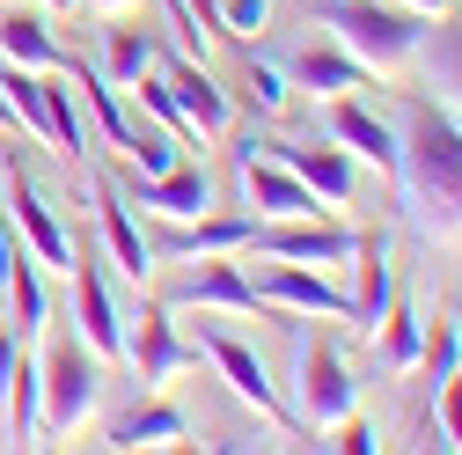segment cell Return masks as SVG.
Returning <instances> with one entry per match:
<instances>
[{"label":"cell","instance_id":"obj_1","mask_svg":"<svg viewBox=\"0 0 462 455\" xmlns=\"http://www.w3.org/2000/svg\"><path fill=\"white\" fill-rule=\"evenodd\" d=\"M396 199L411 206L426 236H462V125L433 96H403L396 133Z\"/></svg>","mask_w":462,"mask_h":455},{"label":"cell","instance_id":"obj_2","mask_svg":"<svg viewBox=\"0 0 462 455\" xmlns=\"http://www.w3.org/2000/svg\"><path fill=\"white\" fill-rule=\"evenodd\" d=\"M309 15L345 44V51H353V60L360 67H403V60H411V51H419V15L411 8H396V0H309Z\"/></svg>","mask_w":462,"mask_h":455},{"label":"cell","instance_id":"obj_3","mask_svg":"<svg viewBox=\"0 0 462 455\" xmlns=\"http://www.w3.org/2000/svg\"><path fill=\"white\" fill-rule=\"evenodd\" d=\"M103 396V360L88 353L81 330H60L51 353L37 360V433L60 441V433H81V419L96 412Z\"/></svg>","mask_w":462,"mask_h":455},{"label":"cell","instance_id":"obj_4","mask_svg":"<svg viewBox=\"0 0 462 455\" xmlns=\"http://www.w3.org/2000/svg\"><path fill=\"white\" fill-rule=\"evenodd\" d=\"M199 346H206V360H213V375L243 396V404H257V419L272 426V433H301V419L279 404V389H272V375H264V360H257V346L250 338H236V330H220V323H199Z\"/></svg>","mask_w":462,"mask_h":455},{"label":"cell","instance_id":"obj_5","mask_svg":"<svg viewBox=\"0 0 462 455\" xmlns=\"http://www.w3.org/2000/svg\"><path fill=\"white\" fill-rule=\"evenodd\" d=\"M353 404H360V389H353V367L337 360V346L301 338V353H294V419H301L309 433H323V426H337Z\"/></svg>","mask_w":462,"mask_h":455},{"label":"cell","instance_id":"obj_6","mask_svg":"<svg viewBox=\"0 0 462 455\" xmlns=\"http://www.w3.org/2000/svg\"><path fill=\"white\" fill-rule=\"evenodd\" d=\"M67 279H74V330L88 338V353H96V360H118V353H125V316H118V302H110L103 257H96L88 243L74 250Z\"/></svg>","mask_w":462,"mask_h":455},{"label":"cell","instance_id":"obj_7","mask_svg":"<svg viewBox=\"0 0 462 455\" xmlns=\"http://www.w3.org/2000/svg\"><path fill=\"white\" fill-rule=\"evenodd\" d=\"M250 250L286 257V265H345V257H353V236L330 228L323 213H309V220H257L250 228Z\"/></svg>","mask_w":462,"mask_h":455},{"label":"cell","instance_id":"obj_8","mask_svg":"<svg viewBox=\"0 0 462 455\" xmlns=\"http://www.w3.org/2000/svg\"><path fill=\"white\" fill-rule=\"evenodd\" d=\"M243 191H250L257 220H309V213H330V206H323L279 154H257V140L243 147Z\"/></svg>","mask_w":462,"mask_h":455},{"label":"cell","instance_id":"obj_9","mask_svg":"<svg viewBox=\"0 0 462 455\" xmlns=\"http://www.w3.org/2000/svg\"><path fill=\"white\" fill-rule=\"evenodd\" d=\"M8 220H15V236H23V250H30L37 265H51V272H67V265H74V236L60 228V213L44 206V191L23 177L15 162H8Z\"/></svg>","mask_w":462,"mask_h":455},{"label":"cell","instance_id":"obj_10","mask_svg":"<svg viewBox=\"0 0 462 455\" xmlns=\"http://www.w3.org/2000/svg\"><path fill=\"white\" fill-rule=\"evenodd\" d=\"M250 228H257V213H191L177 228H162V236H147V250L154 257H236V250H250Z\"/></svg>","mask_w":462,"mask_h":455},{"label":"cell","instance_id":"obj_11","mask_svg":"<svg viewBox=\"0 0 462 455\" xmlns=\"http://www.w3.org/2000/svg\"><path fill=\"white\" fill-rule=\"evenodd\" d=\"M96 184V228H103V257L118 265L133 287H147V272H154V250H147V236H140V220H133V199L110 184V177H88Z\"/></svg>","mask_w":462,"mask_h":455},{"label":"cell","instance_id":"obj_12","mask_svg":"<svg viewBox=\"0 0 462 455\" xmlns=\"http://www.w3.org/2000/svg\"><path fill=\"white\" fill-rule=\"evenodd\" d=\"M264 154H279L323 206H345V199H353V154H345L337 140H264Z\"/></svg>","mask_w":462,"mask_h":455},{"label":"cell","instance_id":"obj_13","mask_svg":"<svg viewBox=\"0 0 462 455\" xmlns=\"http://www.w3.org/2000/svg\"><path fill=\"white\" fill-rule=\"evenodd\" d=\"M125 199L147 206V213H162V220H191V213H213V177L199 162H169L162 177H133Z\"/></svg>","mask_w":462,"mask_h":455},{"label":"cell","instance_id":"obj_14","mask_svg":"<svg viewBox=\"0 0 462 455\" xmlns=\"http://www.w3.org/2000/svg\"><path fill=\"white\" fill-rule=\"evenodd\" d=\"M162 309H227V316H250V309H257V287H250L227 257H199L177 287H169Z\"/></svg>","mask_w":462,"mask_h":455},{"label":"cell","instance_id":"obj_15","mask_svg":"<svg viewBox=\"0 0 462 455\" xmlns=\"http://www.w3.org/2000/svg\"><path fill=\"white\" fill-rule=\"evenodd\" d=\"M125 353H133V367H140V389H162L169 375L199 367V346H191V338H177L169 309H147V316H140V330L125 338Z\"/></svg>","mask_w":462,"mask_h":455},{"label":"cell","instance_id":"obj_16","mask_svg":"<svg viewBox=\"0 0 462 455\" xmlns=\"http://www.w3.org/2000/svg\"><path fill=\"white\" fill-rule=\"evenodd\" d=\"M257 287V302H279V309H301V316H345V287H330L323 279V265L309 272V265H272V272H257L250 279Z\"/></svg>","mask_w":462,"mask_h":455},{"label":"cell","instance_id":"obj_17","mask_svg":"<svg viewBox=\"0 0 462 455\" xmlns=\"http://www.w3.org/2000/svg\"><path fill=\"white\" fill-rule=\"evenodd\" d=\"M67 81H74V96L88 103V118H96V133L118 147V154H133L140 147V125H133V110H125V88L110 81L103 67H88V60H67Z\"/></svg>","mask_w":462,"mask_h":455},{"label":"cell","instance_id":"obj_18","mask_svg":"<svg viewBox=\"0 0 462 455\" xmlns=\"http://www.w3.org/2000/svg\"><path fill=\"white\" fill-rule=\"evenodd\" d=\"M330 140H337L345 154L374 162L382 177H396V125H389V118H374L367 103H353V96H330Z\"/></svg>","mask_w":462,"mask_h":455},{"label":"cell","instance_id":"obj_19","mask_svg":"<svg viewBox=\"0 0 462 455\" xmlns=\"http://www.w3.org/2000/svg\"><path fill=\"white\" fill-rule=\"evenodd\" d=\"M353 272H360V287L345 294V316H353L367 338H374V323H382V309L396 302L389 294V236L382 228H367V236H353Z\"/></svg>","mask_w":462,"mask_h":455},{"label":"cell","instance_id":"obj_20","mask_svg":"<svg viewBox=\"0 0 462 455\" xmlns=\"http://www.w3.org/2000/svg\"><path fill=\"white\" fill-rule=\"evenodd\" d=\"M169 96H177L184 103V118L206 133V140H220L227 133V118H236V103H227L220 88H213V74H206V60H169Z\"/></svg>","mask_w":462,"mask_h":455},{"label":"cell","instance_id":"obj_21","mask_svg":"<svg viewBox=\"0 0 462 455\" xmlns=\"http://www.w3.org/2000/svg\"><path fill=\"white\" fill-rule=\"evenodd\" d=\"M0 60H15V67H30V74H60L74 51L51 37L37 15H23V8H15V15H0Z\"/></svg>","mask_w":462,"mask_h":455},{"label":"cell","instance_id":"obj_22","mask_svg":"<svg viewBox=\"0 0 462 455\" xmlns=\"http://www.w3.org/2000/svg\"><path fill=\"white\" fill-rule=\"evenodd\" d=\"M411 60L426 67L433 96L462 103V15H440L433 30H419V51H411Z\"/></svg>","mask_w":462,"mask_h":455},{"label":"cell","instance_id":"obj_23","mask_svg":"<svg viewBox=\"0 0 462 455\" xmlns=\"http://www.w3.org/2000/svg\"><path fill=\"white\" fill-rule=\"evenodd\" d=\"M184 433H191V419L177 404H140V412L103 426V448H177Z\"/></svg>","mask_w":462,"mask_h":455},{"label":"cell","instance_id":"obj_24","mask_svg":"<svg viewBox=\"0 0 462 455\" xmlns=\"http://www.w3.org/2000/svg\"><path fill=\"white\" fill-rule=\"evenodd\" d=\"M294 74H301V88H309V96H323V103H330V96L367 88V67H360L345 44H309L301 60H294Z\"/></svg>","mask_w":462,"mask_h":455},{"label":"cell","instance_id":"obj_25","mask_svg":"<svg viewBox=\"0 0 462 455\" xmlns=\"http://www.w3.org/2000/svg\"><path fill=\"white\" fill-rule=\"evenodd\" d=\"M8 309H15V338L30 346V338L44 330V316H51V302H44V279H37V257L30 250H8Z\"/></svg>","mask_w":462,"mask_h":455},{"label":"cell","instance_id":"obj_26","mask_svg":"<svg viewBox=\"0 0 462 455\" xmlns=\"http://www.w3.org/2000/svg\"><path fill=\"white\" fill-rule=\"evenodd\" d=\"M154 30H133V23H110L103 30V74L118 81V88H133L140 74H154Z\"/></svg>","mask_w":462,"mask_h":455},{"label":"cell","instance_id":"obj_27","mask_svg":"<svg viewBox=\"0 0 462 455\" xmlns=\"http://www.w3.org/2000/svg\"><path fill=\"white\" fill-rule=\"evenodd\" d=\"M44 125H51V147L60 154H88V118H81V96L60 67V81H44Z\"/></svg>","mask_w":462,"mask_h":455},{"label":"cell","instance_id":"obj_28","mask_svg":"<svg viewBox=\"0 0 462 455\" xmlns=\"http://www.w3.org/2000/svg\"><path fill=\"white\" fill-rule=\"evenodd\" d=\"M0 96H8L15 125H23L30 140L51 147V125H44V74H30V67H15V60H0Z\"/></svg>","mask_w":462,"mask_h":455},{"label":"cell","instance_id":"obj_29","mask_svg":"<svg viewBox=\"0 0 462 455\" xmlns=\"http://www.w3.org/2000/svg\"><path fill=\"white\" fill-rule=\"evenodd\" d=\"M8 441L15 448H37L44 433H37V360H30V346L15 353V367H8Z\"/></svg>","mask_w":462,"mask_h":455},{"label":"cell","instance_id":"obj_30","mask_svg":"<svg viewBox=\"0 0 462 455\" xmlns=\"http://www.w3.org/2000/svg\"><path fill=\"white\" fill-rule=\"evenodd\" d=\"M374 330H382V367H389V375H411V367H419V338H426V330H419V309L389 302Z\"/></svg>","mask_w":462,"mask_h":455},{"label":"cell","instance_id":"obj_31","mask_svg":"<svg viewBox=\"0 0 462 455\" xmlns=\"http://www.w3.org/2000/svg\"><path fill=\"white\" fill-rule=\"evenodd\" d=\"M419 367H426V382H448L462 367V323H433L419 338Z\"/></svg>","mask_w":462,"mask_h":455},{"label":"cell","instance_id":"obj_32","mask_svg":"<svg viewBox=\"0 0 462 455\" xmlns=\"http://www.w3.org/2000/svg\"><path fill=\"white\" fill-rule=\"evenodd\" d=\"M272 23V0H220V37H257Z\"/></svg>","mask_w":462,"mask_h":455},{"label":"cell","instance_id":"obj_33","mask_svg":"<svg viewBox=\"0 0 462 455\" xmlns=\"http://www.w3.org/2000/svg\"><path fill=\"white\" fill-rule=\"evenodd\" d=\"M440 433H448V448H462V367L440 382Z\"/></svg>","mask_w":462,"mask_h":455},{"label":"cell","instance_id":"obj_34","mask_svg":"<svg viewBox=\"0 0 462 455\" xmlns=\"http://www.w3.org/2000/svg\"><path fill=\"white\" fill-rule=\"evenodd\" d=\"M330 448H345V455H374V448H382V433H374L367 419H353V412H345V419H337V441H330Z\"/></svg>","mask_w":462,"mask_h":455},{"label":"cell","instance_id":"obj_35","mask_svg":"<svg viewBox=\"0 0 462 455\" xmlns=\"http://www.w3.org/2000/svg\"><path fill=\"white\" fill-rule=\"evenodd\" d=\"M250 103H257V110H272V118H279V110H286V81H279L272 67H250Z\"/></svg>","mask_w":462,"mask_h":455},{"label":"cell","instance_id":"obj_36","mask_svg":"<svg viewBox=\"0 0 462 455\" xmlns=\"http://www.w3.org/2000/svg\"><path fill=\"white\" fill-rule=\"evenodd\" d=\"M396 8H411V15H440L448 0H396Z\"/></svg>","mask_w":462,"mask_h":455},{"label":"cell","instance_id":"obj_37","mask_svg":"<svg viewBox=\"0 0 462 455\" xmlns=\"http://www.w3.org/2000/svg\"><path fill=\"white\" fill-rule=\"evenodd\" d=\"M88 8H103V15H125V8H133V0H88Z\"/></svg>","mask_w":462,"mask_h":455},{"label":"cell","instance_id":"obj_38","mask_svg":"<svg viewBox=\"0 0 462 455\" xmlns=\"http://www.w3.org/2000/svg\"><path fill=\"white\" fill-rule=\"evenodd\" d=\"M0 125H15V110H8V96H0Z\"/></svg>","mask_w":462,"mask_h":455},{"label":"cell","instance_id":"obj_39","mask_svg":"<svg viewBox=\"0 0 462 455\" xmlns=\"http://www.w3.org/2000/svg\"><path fill=\"white\" fill-rule=\"evenodd\" d=\"M44 8H81V0H44Z\"/></svg>","mask_w":462,"mask_h":455},{"label":"cell","instance_id":"obj_40","mask_svg":"<svg viewBox=\"0 0 462 455\" xmlns=\"http://www.w3.org/2000/svg\"><path fill=\"white\" fill-rule=\"evenodd\" d=\"M455 125H462V118H455Z\"/></svg>","mask_w":462,"mask_h":455}]
</instances>
